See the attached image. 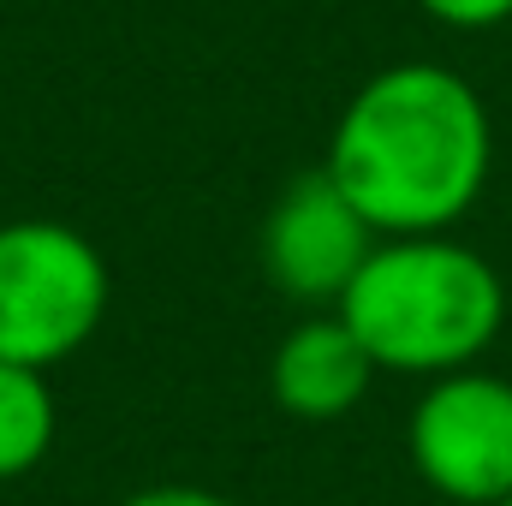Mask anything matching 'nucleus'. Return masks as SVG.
I'll return each mask as SVG.
<instances>
[{"mask_svg":"<svg viewBox=\"0 0 512 506\" xmlns=\"http://www.w3.org/2000/svg\"><path fill=\"white\" fill-rule=\"evenodd\" d=\"M495 126L483 96L435 60H399L358 84L328 137V179L376 239L447 233L489 185Z\"/></svg>","mask_w":512,"mask_h":506,"instance_id":"nucleus-1","label":"nucleus"},{"mask_svg":"<svg viewBox=\"0 0 512 506\" xmlns=\"http://www.w3.org/2000/svg\"><path fill=\"white\" fill-rule=\"evenodd\" d=\"M334 310L364 340L376 370L435 381L471 370L495 346L507 322V286L495 262L471 245L447 233H417L376 239Z\"/></svg>","mask_w":512,"mask_h":506,"instance_id":"nucleus-2","label":"nucleus"},{"mask_svg":"<svg viewBox=\"0 0 512 506\" xmlns=\"http://www.w3.org/2000/svg\"><path fill=\"white\" fill-rule=\"evenodd\" d=\"M108 310V262L66 221H0V364L54 370Z\"/></svg>","mask_w":512,"mask_h":506,"instance_id":"nucleus-3","label":"nucleus"},{"mask_svg":"<svg viewBox=\"0 0 512 506\" xmlns=\"http://www.w3.org/2000/svg\"><path fill=\"white\" fill-rule=\"evenodd\" d=\"M417 477L465 506L512 495V381L489 370L435 376L405 429Z\"/></svg>","mask_w":512,"mask_h":506,"instance_id":"nucleus-4","label":"nucleus"},{"mask_svg":"<svg viewBox=\"0 0 512 506\" xmlns=\"http://www.w3.org/2000/svg\"><path fill=\"white\" fill-rule=\"evenodd\" d=\"M376 251V227L352 209V197L328 173H304L280 191L262 221V274L298 304H340L364 256Z\"/></svg>","mask_w":512,"mask_h":506,"instance_id":"nucleus-5","label":"nucleus"},{"mask_svg":"<svg viewBox=\"0 0 512 506\" xmlns=\"http://www.w3.org/2000/svg\"><path fill=\"white\" fill-rule=\"evenodd\" d=\"M370 381H376V358L340 322V310L298 322L274 346V358H268V393L298 423H334V417L358 411L364 393H370Z\"/></svg>","mask_w":512,"mask_h":506,"instance_id":"nucleus-6","label":"nucleus"},{"mask_svg":"<svg viewBox=\"0 0 512 506\" xmlns=\"http://www.w3.org/2000/svg\"><path fill=\"white\" fill-rule=\"evenodd\" d=\"M54 447V387L48 370L0 364V483L30 477Z\"/></svg>","mask_w":512,"mask_h":506,"instance_id":"nucleus-7","label":"nucleus"},{"mask_svg":"<svg viewBox=\"0 0 512 506\" xmlns=\"http://www.w3.org/2000/svg\"><path fill=\"white\" fill-rule=\"evenodd\" d=\"M435 24H453V30H495L512 18V0H417Z\"/></svg>","mask_w":512,"mask_h":506,"instance_id":"nucleus-8","label":"nucleus"},{"mask_svg":"<svg viewBox=\"0 0 512 506\" xmlns=\"http://www.w3.org/2000/svg\"><path fill=\"white\" fill-rule=\"evenodd\" d=\"M120 506H233V501H221V495H209V489H191V483H155V489L126 495Z\"/></svg>","mask_w":512,"mask_h":506,"instance_id":"nucleus-9","label":"nucleus"},{"mask_svg":"<svg viewBox=\"0 0 512 506\" xmlns=\"http://www.w3.org/2000/svg\"><path fill=\"white\" fill-rule=\"evenodd\" d=\"M495 506H512V495H501V501H495Z\"/></svg>","mask_w":512,"mask_h":506,"instance_id":"nucleus-10","label":"nucleus"}]
</instances>
